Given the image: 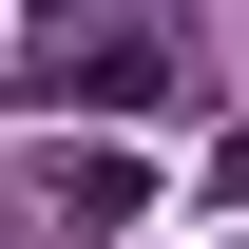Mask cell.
I'll return each mask as SVG.
<instances>
[{
	"label": "cell",
	"instance_id": "1",
	"mask_svg": "<svg viewBox=\"0 0 249 249\" xmlns=\"http://www.w3.org/2000/svg\"><path fill=\"white\" fill-rule=\"evenodd\" d=\"M38 96H96V115H154V96H173V58H154V38H77V58H38Z\"/></svg>",
	"mask_w": 249,
	"mask_h": 249
}]
</instances>
